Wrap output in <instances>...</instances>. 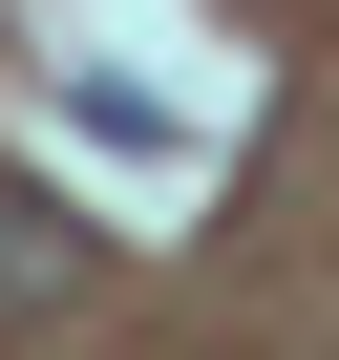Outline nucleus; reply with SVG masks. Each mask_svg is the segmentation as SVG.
I'll return each mask as SVG.
<instances>
[{
	"mask_svg": "<svg viewBox=\"0 0 339 360\" xmlns=\"http://www.w3.org/2000/svg\"><path fill=\"white\" fill-rule=\"evenodd\" d=\"M64 276H85V255H64V212H43V191H0V318H43Z\"/></svg>",
	"mask_w": 339,
	"mask_h": 360,
	"instance_id": "f257e3e1",
	"label": "nucleus"
}]
</instances>
